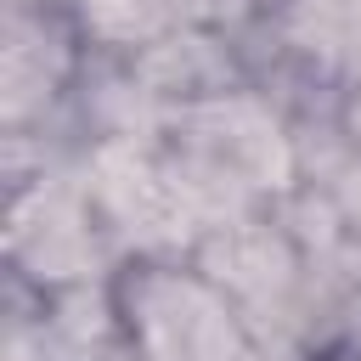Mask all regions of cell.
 <instances>
[{"instance_id": "6da1fadb", "label": "cell", "mask_w": 361, "mask_h": 361, "mask_svg": "<svg viewBox=\"0 0 361 361\" xmlns=\"http://www.w3.org/2000/svg\"><path fill=\"white\" fill-rule=\"evenodd\" d=\"M147 333L164 361H231L226 316L192 288H158L147 305Z\"/></svg>"}, {"instance_id": "7a4b0ae2", "label": "cell", "mask_w": 361, "mask_h": 361, "mask_svg": "<svg viewBox=\"0 0 361 361\" xmlns=\"http://www.w3.org/2000/svg\"><path fill=\"white\" fill-rule=\"evenodd\" d=\"M107 197H113V209L124 214V220H135L141 231H180V220H186V197H180V186H169V180H158L147 164H135V158H107Z\"/></svg>"}, {"instance_id": "3957f363", "label": "cell", "mask_w": 361, "mask_h": 361, "mask_svg": "<svg viewBox=\"0 0 361 361\" xmlns=\"http://www.w3.org/2000/svg\"><path fill=\"white\" fill-rule=\"evenodd\" d=\"M214 135H209V147H214V158L231 169V175H248V180H276L282 175V147H276V135L254 118V113H209L203 118Z\"/></svg>"}, {"instance_id": "277c9868", "label": "cell", "mask_w": 361, "mask_h": 361, "mask_svg": "<svg viewBox=\"0 0 361 361\" xmlns=\"http://www.w3.org/2000/svg\"><path fill=\"white\" fill-rule=\"evenodd\" d=\"M214 265H220L237 288H254V293L282 276V254H276V243L259 237V231H231V237H220V243H214Z\"/></svg>"}, {"instance_id": "5b68a950", "label": "cell", "mask_w": 361, "mask_h": 361, "mask_svg": "<svg viewBox=\"0 0 361 361\" xmlns=\"http://www.w3.org/2000/svg\"><path fill=\"white\" fill-rule=\"evenodd\" d=\"M90 11H96V23H102V28L130 34V28H141V23L152 17V0H90Z\"/></svg>"}, {"instance_id": "8992f818", "label": "cell", "mask_w": 361, "mask_h": 361, "mask_svg": "<svg viewBox=\"0 0 361 361\" xmlns=\"http://www.w3.org/2000/svg\"><path fill=\"white\" fill-rule=\"evenodd\" d=\"M350 209L361 214V169H355V180H350Z\"/></svg>"}]
</instances>
